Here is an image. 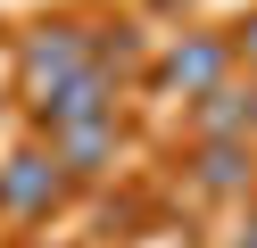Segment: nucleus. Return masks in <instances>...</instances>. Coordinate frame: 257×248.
Segmentation results:
<instances>
[{"label":"nucleus","mask_w":257,"mask_h":248,"mask_svg":"<svg viewBox=\"0 0 257 248\" xmlns=\"http://www.w3.org/2000/svg\"><path fill=\"white\" fill-rule=\"evenodd\" d=\"M67 75H83V33L75 25H42L34 42H25V83L50 91V83H67Z\"/></svg>","instance_id":"f03ea898"},{"label":"nucleus","mask_w":257,"mask_h":248,"mask_svg":"<svg viewBox=\"0 0 257 248\" xmlns=\"http://www.w3.org/2000/svg\"><path fill=\"white\" fill-rule=\"evenodd\" d=\"M0 198H9L17 215H42V207L58 198V157H34V149L9 157V165H0Z\"/></svg>","instance_id":"20e7f679"},{"label":"nucleus","mask_w":257,"mask_h":248,"mask_svg":"<svg viewBox=\"0 0 257 248\" xmlns=\"http://www.w3.org/2000/svg\"><path fill=\"white\" fill-rule=\"evenodd\" d=\"M108 149H116V116H83V124H58V165L75 174H100Z\"/></svg>","instance_id":"423d86ee"},{"label":"nucleus","mask_w":257,"mask_h":248,"mask_svg":"<svg viewBox=\"0 0 257 248\" xmlns=\"http://www.w3.org/2000/svg\"><path fill=\"white\" fill-rule=\"evenodd\" d=\"M224 58H232V50H224L216 33H199V42H183V50H174L166 66H158V75H166V91L199 99V91H216V83H224Z\"/></svg>","instance_id":"7ed1b4c3"},{"label":"nucleus","mask_w":257,"mask_h":248,"mask_svg":"<svg viewBox=\"0 0 257 248\" xmlns=\"http://www.w3.org/2000/svg\"><path fill=\"white\" fill-rule=\"evenodd\" d=\"M34 116H42V124H83V116H108V75H100V66H83V75H67V83H50V91H42L34 99Z\"/></svg>","instance_id":"f257e3e1"},{"label":"nucleus","mask_w":257,"mask_h":248,"mask_svg":"<svg viewBox=\"0 0 257 248\" xmlns=\"http://www.w3.org/2000/svg\"><path fill=\"white\" fill-rule=\"evenodd\" d=\"M199 182L207 190H249V141H207L199 149Z\"/></svg>","instance_id":"0eeeda50"},{"label":"nucleus","mask_w":257,"mask_h":248,"mask_svg":"<svg viewBox=\"0 0 257 248\" xmlns=\"http://www.w3.org/2000/svg\"><path fill=\"white\" fill-rule=\"evenodd\" d=\"M199 132H207V141H240V132H257V91H232V83L199 91Z\"/></svg>","instance_id":"39448f33"},{"label":"nucleus","mask_w":257,"mask_h":248,"mask_svg":"<svg viewBox=\"0 0 257 248\" xmlns=\"http://www.w3.org/2000/svg\"><path fill=\"white\" fill-rule=\"evenodd\" d=\"M240 50H249V58H257V17H249V25H240Z\"/></svg>","instance_id":"1a4fd4ad"},{"label":"nucleus","mask_w":257,"mask_h":248,"mask_svg":"<svg viewBox=\"0 0 257 248\" xmlns=\"http://www.w3.org/2000/svg\"><path fill=\"white\" fill-rule=\"evenodd\" d=\"M240 248H257V223H249V231H240Z\"/></svg>","instance_id":"9d476101"},{"label":"nucleus","mask_w":257,"mask_h":248,"mask_svg":"<svg viewBox=\"0 0 257 248\" xmlns=\"http://www.w3.org/2000/svg\"><path fill=\"white\" fill-rule=\"evenodd\" d=\"M133 50H141V42H133V25H116V33L100 42V66H133Z\"/></svg>","instance_id":"6e6552de"}]
</instances>
